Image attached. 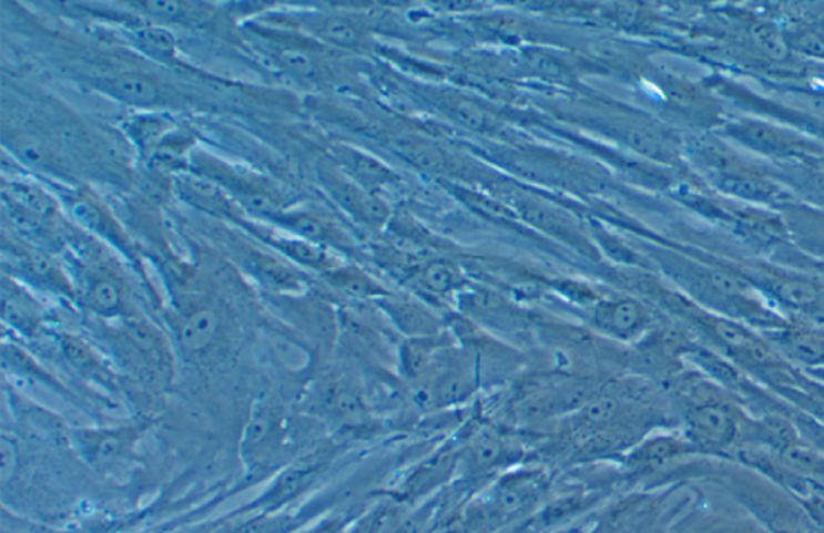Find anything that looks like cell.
<instances>
[{
	"instance_id": "6da1fadb",
	"label": "cell",
	"mask_w": 824,
	"mask_h": 533,
	"mask_svg": "<svg viewBox=\"0 0 824 533\" xmlns=\"http://www.w3.org/2000/svg\"><path fill=\"white\" fill-rule=\"evenodd\" d=\"M192 173L200 174L226 192L244 212L273 219L285 212L284 197L273 183L206 154H192Z\"/></svg>"
},
{
	"instance_id": "7a4b0ae2",
	"label": "cell",
	"mask_w": 824,
	"mask_h": 533,
	"mask_svg": "<svg viewBox=\"0 0 824 533\" xmlns=\"http://www.w3.org/2000/svg\"><path fill=\"white\" fill-rule=\"evenodd\" d=\"M105 262L85 265L81 273V301L102 318L124 319L131 315L123 276Z\"/></svg>"
},
{
	"instance_id": "3957f363",
	"label": "cell",
	"mask_w": 824,
	"mask_h": 533,
	"mask_svg": "<svg viewBox=\"0 0 824 533\" xmlns=\"http://www.w3.org/2000/svg\"><path fill=\"white\" fill-rule=\"evenodd\" d=\"M144 432L145 426L80 430L74 433V442L89 463L100 469H115L134 460L135 445Z\"/></svg>"
},
{
	"instance_id": "277c9868",
	"label": "cell",
	"mask_w": 824,
	"mask_h": 533,
	"mask_svg": "<svg viewBox=\"0 0 824 533\" xmlns=\"http://www.w3.org/2000/svg\"><path fill=\"white\" fill-rule=\"evenodd\" d=\"M288 416L276 404L262 403L250 416L244 432L245 457L255 463L276 458L291 443Z\"/></svg>"
},
{
	"instance_id": "5b68a950",
	"label": "cell",
	"mask_w": 824,
	"mask_h": 533,
	"mask_svg": "<svg viewBox=\"0 0 824 533\" xmlns=\"http://www.w3.org/2000/svg\"><path fill=\"white\" fill-rule=\"evenodd\" d=\"M663 521L658 500L631 495L608 508L588 533H667Z\"/></svg>"
},
{
	"instance_id": "8992f818",
	"label": "cell",
	"mask_w": 824,
	"mask_h": 533,
	"mask_svg": "<svg viewBox=\"0 0 824 533\" xmlns=\"http://www.w3.org/2000/svg\"><path fill=\"white\" fill-rule=\"evenodd\" d=\"M173 191L189 207L197 208L216 218L242 223L241 212L244 209L238 207L234 198H231L220 186L200 174L192 172L174 174Z\"/></svg>"
},
{
	"instance_id": "52a82bcc",
	"label": "cell",
	"mask_w": 824,
	"mask_h": 533,
	"mask_svg": "<svg viewBox=\"0 0 824 533\" xmlns=\"http://www.w3.org/2000/svg\"><path fill=\"white\" fill-rule=\"evenodd\" d=\"M98 88L103 94L134 109H153L166 104L170 98L159 80L141 71H120L103 76L98 81Z\"/></svg>"
},
{
	"instance_id": "ba28073f",
	"label": "cell",
	"mask_w": 824,
	"mask_h": 533,
	"mask_svg": "<svg viewBox=\"0 0 824 533\" xmlns=\"http://www.w3.org/2000/svg\"><path fill=\"white\" fill-rule=\"evenodd\" d=\"M174 332H176L177 342L187 353H206L220 339V312L212 305L189 304L176 316Z\"/></svg>"
},
{
	"instance_id": "9c48e42d",
	"label": "cell",
	"mask_w": 824,
	"mask_h": 533,
	"mask_svg": "<svg viewBox=\"0 0 824 533\" xmlns=\"http://www.w3.org/2000/svg\"><path fill=\"white\" fill-rule=\"evenodd\" d=\"M314 404L321 414L345 426L366 421V403L355 386L340 378L323 380L314 392Z\"/></svg>"
},
{
	"instance_id": "30bf717a",
	"label": "cell",
	"mask_w": 824,
	"mask_h": 533,
	"mask_svg": "<svg viewBox=\"0 0 824 533\" xmlns=\"http://www.w3.org/2000/svg\"><path fill=\"white\" fill-rule=\"evenodd\" d=\"M238 262L245 271L255 277L262 286L277 293H295L303 287V277L288 263L267 254L266 250L241 245L237 250Z\"/></svg>"
},
{
	"instance_id": "8fae6325",
	"label": "cell",
	"mask_w": 824,
	"mask_h": 533,
	"mask_svg": "<svg viewBox=\"0 0 824 533\" xmlns=\"http://www.w3.org/2000/svg\"><path fill=\"white\" fill-rule=\"evenodd\" d=\"M60 350L63 358L81 378L91 380L95 386L105 390H118V379L115 372L110 368L109 362L80 337L63 334L60 337Z\"/></svg>"
},
{
	"instance_id": "7c38bea8",
	"label": "cell",
	"mask_w": 824,
	"mask_h": 533,
	"mask_svg": "<svg viewBox=\"0 0 824 533\" xmlns=\"http://www.w3.org/2000/svg\"><path fill=\"white\" fill-rule=\"evenodd\" d=\"M690 432L695 445H725L734 439L736 419L726 404H701L690 416Z\"/></svg>"
},
{
	"instance_id": "4fadbf2b",
	"label": "cell",
	"mask_w": 824,
	"mask_h": 533,
	"mask_svg": "<svg viewBox=\"0 0 824 533\" xmlns=\"http://www.w3.org/2000/svg\"><path fill=\"white\" fill-rule=\"evenodd\" d=\"M131 7L162 23L185 24V27H202L213 18L212 7L205 3L149 0V2H131Z\"/></svg>"
},
{
	"instance_id": "5bb4252c",
	"label": "cell",
	"mask_w": 824,
	"mask_h": 533,
	"mask_svg": "<svg viewBox=\"0 0 824 533\" xmlns=\"http://www.w3.org/2000/svg\"><path fill=\"white\" fill-rule=\"evenodd\" d=\"M426 517L395 503L379 504L358 522L352 533H419Z\"/></svg>"
},
{
	"instance_id": "9a60e30c",
	"label": "cell",
	"mask_w": 824,
	"mask_h": 533,
	"mask_svg": "<svg viewBox=\"0 0 824 533\" xmlns=\"http://www.w3.org/2000/svg\"><path fill=\"white\" fill-rule=\"evenodd\" d=\"M3 195L13 212H17L21 219H27V223L50 222L59 213L55 202L41 187L33 184L12 183L3 187Z\"/></svg>"
},
{
	"instance_id": "2e32d148",
	"label": "cell",
	"mask_w": 824,
	"mask_h": 533,
	"mask_svg": "<svg viewBox=\"0 0 824 533\" xmlns=\"http://www.w3.org/2000/svg\"><path fill=\"white\" fill-rule=\"evenodd\" d=\"M295 24L302 33L306 31L337 48H358L363 41V31L359 30L358 24L345 17H298Z\"/></svg>"
},
{
	"instance_id": "e0dca14e",
	"label": "cell",
	"mask_w": 824,
	"mask_h": 533,
	"mask_svg": "<svg viewBox=\"0 0 824 533\" xmlns=\"http://www.w3.org/2000/svg\"><path fill=\"white\" fill-rule=\"evenodd\" d=\"M2 311L6 321L17 329H33L41 318V308L35 300L17 284L3 280Z\"/></svg>"
},
{
	"instance_id": "ac0fdd59",
	"label": "cell",
	"mask_w": 824,
	"mask_h": 533,
	"mask_svg": "<svg viewBox=\"0 0 824 533\" xmlns=\"http://www.w3.org/2000/svg\"><path fill=\"white\" fill-rule=\"evenodd\" d=\"M269 239H264L271 248L279 252L285 258L291 262L298 263V265L309 266L313 269H327L332 268L330 259L327 257L326 252L321 248V245L313 244L299 237H277L266 236Z\"/></svg>"
},
{
	"instance_id": "d6986e66",
	"label": "cell",
	"mask_w": 824,
	"mask_h": 533,
	"mask_svg": "<svg viewBox=\"0 0 824 533\" xmlns=\"http://www.w3.org/2000/svg\"><path fill=\"white\" fill-rule=\"evenodd\" d=\"M271 44H273L271 57L279 69L297 78H313L317 73L316 55L302 44L282 41L281 35H277L276 41Z\"/></svg>"
},
{
	"instance_id": "ffe728a7",
	"label": "cell",
	"mask_w": 824,
	"mask_h": 533,
	"mask_svg": "<svg viewBox=\"0 0 824 533\" xmlns=\"http://www.w3.org/2000/svg\"><path fill=\"white\" fill-rule=\"evenodd\" d=\"M71 198V212L73 215L84 223L85 226L91 227L95 233L102 234V236L109 237V239L115 240V244L123 245L124 239L123 233L120 227L113 222L112 216L102 209L99 204H95L92 198L85 197V195H73Z\"/></svg>"
},
{
	"instance_id": "44dd1931",
	"label": "cell",
	"mask_w": 824,
	"mask_h": 533,
	"mask_svg": "<svg viewBox=\"0 0 824 533\" xmlns=\"http://www.w3.org/2000/svg\"><path fill=\"white\" fill-rule=\"evenodd\" d=\"M316 472L317 468L314 464L297 465V468L288 469L287 472L281 475L279 481L274 483L273 489H271V492L264 499V503L267 506H279V504L295 499V496L299 495L314 481Z\"/></svg>"
},
{
	"instance_id": "7402d4cb",
	"label": "cell",
	"mask_w": 824,
	"mask_h": 533,
	"mask_svg": "<svg viewBox=\"0 0 824 533\" xmlns=\"http://www.w3.org/2000/svg\"><path fill=\"white\" fill-rule=\"evenodd\" d=\"M134 42L142 52L160 62H176L177 42L165 28L144 27L134 30Z\"/></svg>"
},
{
	"instance_id": "603a6c76",
	"label": "cell",
	"mask_w": 824,
	"mask_h": 533,
	"mask_svg": "<svg viewBox=\"0 0 824 533\" xmlns=\"http://www.w3.org/2000/svg\"><path fill=\"white\" fill-rule=\"evenodd\" d=\"M130 136L138 142L139 147L144 152L152 154L156 145L170 134V124L166 121L156 119V116H141L134 119L128 124Z\"/></svg>"
},
{
	"instance_id": "cb8c5ba5",
	"label": "cell",
	"mask_w": 824,
	"mask_h": 533,
	"mask_svg": "<svg viewBox=\"0 0 824 533\" xmlns=\"http://www.w3.org/2000/svg\"><path fill=\"white\" fill-rule=\"evenodd\" d=\"M752 39H754L755 45L765 53L769 59L781 60L786 59L790 55V49H787L786 41L783 35L772 24L759 23L752 28Z\"/></svg>"
},
{
	"instance_id": "d4e9b609",
	"label": "cell",
	"mask_w": 824,
	"mask_h": 533,
	"mask_svg": "<svg viewBox=\"0 0 824 533\" xmlns=\"http://www.w3.org/2000/svg\"><path fill=\"white\" fill-rule=\"evenodd\" d=\"M609 326L616 332L628 334L637 329L643 321V312L633 301H620L608 312Z\"/></svg>"
},
{
	"instance_id": "484cf974",
	"label": "cell",
	"mask_w": 824,
	"mask_h": 533,
	"mask_svg": "<svg viewBox=\"0 0 824 533\" xmlns=\"http://www.w3.org/2000/svg\"><path fill=\"white\" fill-rule=\"evenodd\" d=\"M777 293L795 307H810L818 300V290L805 280H784L777 286Z\"/></svg>"
},
{
	"instance_id": "4316f807",
	"label": "cell",
	"mask_w": 824,
	"mask_h": 533,
	"mask_svg": "<svg viewBox=\"0 0 824 533\" xmlns=\"http://www.w3.org/2000/svg\"><path fill=\"white\" fill-rule=\"evenodd\" d=\"M792 351L807 362L824 361V337L815 334H797L790 340Z\"/></svg>"
},
{
	"instance_id": "83f0119b",
	"label": "cell",
	"mask_w": 824,
	"mask_h": 533,
	"mask_svg": "<svg viewBox=\"0 0 824 533\" xmlns=\"http://www.w3.org/2000/svg\"><path fill=\"white\" fill-rule=\"evenodd\" d=\"M424 280L430 289L437 290V293H445V290L451 289L456 283L455 269L445 263H435L424 271Z\"/></svg>"
},
{
	"instance_id": "f1b7e54d",
	"label": "cell",
	"mask_w": 824,
	"mask_h": 533,
	"mask_svg": "<svg viewBox=\"0 0 824 533\" xmlns=\"http://www.w3.org/2000/svg\"><path fill=\"white\" fill-rule=\"evenodd\" d=\"M455 112L459 123L470 127V130H484L485 124H487V115H485L484 110L472 104V102H459L456 105Z\"/></svg>"
},
{
	"instance_id": "f546056e",
	"label": "cell",
	"mask_w": 824,
	"mask_h": 533,
	"mask_svg": "<svg viewBox=\"0 0 824 533\" xmlns=\"http://www.w3.org/2000/svg\"><path fill=\"white\" fill-rule=\"evenodd\" d=\"M751 144L759 145V148H769V151H780L783 148L780 137L773 134L772 131L763 130V127H745L744 133Z\"/></svg>"
},
{
	"instance_id": "4dcf8cb0",
	"label": "cell",
	"mask_w": 824,
	"mask_h": 533,
	"mask_svg": "<svg viewBox=\"0 0 824 533\" xmlns=\"http://www.w3.org/2000/svg\"><path fill=\"white\" fill-rule=\"evenodd\" d=\"M710 279H712L713 286L720 293L733 295V297L734 295L747 294L749 287L742 280L734 279V277L728 276L725 273H713Z\"/></svg>"
},
{
	"instance_id": "1f68e13d",
	"label": "cell",
	"mask_w": 824,
	"mask_h": 533,
	"mask_svg": "<svg viewBox=\"0 0 824 533\" xmlns=\"http://www.w3.org/2000/svg\"><path fill=\"white\" fill-rule=\"evenodd\" d=\"M16 445L7 439V435L2 437V481H9L10 472H13L16 468Z\"/></svg>"
},
{
	"instance_id": "d6a6232c",
	"label": "cell",
	"mask_w": 824,
	"mask_h": 533,
	"mask_svg": "<svg viewBox=\"0 0 824 533\" xmlns=\"http://www.w3.org/2000/svg\"><path fill=\"white\" fill-rule=\"evenodd\" d=\"M798 48H801L802 51L810 53V55H824V41L815 33L801 35V38H798Z\"/></svg>"
}]
</instances>
